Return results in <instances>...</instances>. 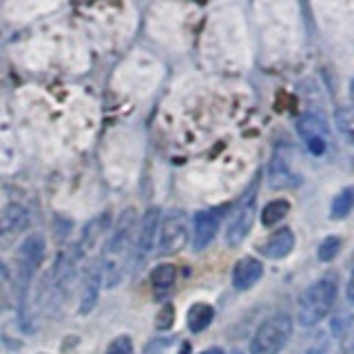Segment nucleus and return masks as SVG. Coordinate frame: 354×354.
I'll list each match as a JSON object with an SVG mask.
<instances>
[{"label": "nucleus", "instance_id": "15", "mask_svg": "<svg viewBox=\"0 0 354 354\" xmlns=\"http://www.w3.org/2000/svg\"><path fill=\"white\" fill-rule=\"evenodd\" d=\"M354 210V186L343 188V191L332 199L330 217L332 219H346Z\"/></svg>", "mask_w": 354, "mask_h": 354}, {"label": "nucleus", "instance_id": "5", "mask_svg": "<svg viewBox=\"0 0 354 354\" xmlns=\"http://www.w3.org/2000/svg\"><path fill=\"white\" fill-rule=\"evenodd\" d=\"M257 195H254V184L252 188L246 193V197L241 199V204L237 206L235 215H232L230 224H228V230H226V243L230 248L239 246V243L248 237V232L254 224V213H257Z\"/></svg>", "mask_w": 354, "mask_h": 354}, {"label": "nucleus", "instance_id": "16", "mask_svg": "<svg viewBox=\"0 0 354 354\" xmlns=\"http://www.w3.org/2000/svg\"><path fill=\"white\" fill-rule=\"evenodd\" d=\"M177 279V270L173 263H160L158 268L151 272V283L158 292H166L171 290L173 283Z\"/></svg>", "mask_w": 354, "mask_h": 354}, {"label": "nucleus", "instance_id": "1", "mask_svg": "<svg viewBox=\"0 0 354 354\" xmlns=\"http://www.w3.org/2000/svg\"><path fill=\"white\" fill-rule=\"evenodd\" d=\"M133 243H136V208L129 206L124 213L118 217V226L113 230L106 252H104V268L102 279L109 288L122 283L133 257Z\"/></svg>", "mask_w": 354, "mask_h": 354}, {"label": "nucleus", "instance_id": "27", "mask_svg": "<svg viewBox=\"0 0 354 354\" xmlns=\"http://www.w3.org/2000/svg\"><path fill=\"white\" fill-rule=\"evenodd\" d=\"M5 272V266H3V261H0V274H3Z\"/></svg>", "mask_w": 354, "mask_h": 354}, {"label": "nucleus", "instance_id": "24", "mask_svg": "<svg viewBox=\"0 0 354 354\" xmlns=\"http://www.w3.org/2000/svg\"><path fill=\"white\" fill-rule=\"evenodd\" d=\"M204 354H226L224 350H219V348H210V350H206Z\"/></svg>", "mask_w": 354, "mask_h": 354}, {"label": "nucleus", "instance_id": "20", "mask_svg": "<svg viewBox=\"0 0 354 354\" xmlns=\"http://www.w3.org/2000/svg\"><path fill=\"white\" fill-rule=\"evenodd\" d=\"M341 248V239L339 237H326L324 241L319 243V250H317V257L321 261H332L337 257V252Z\"/></svg>", "mask_w": 354, "mask_h": 354}, {"label": "nucleus", "instance_id": "7", "mask_svg": "<svg viewBox=\"0 0 354 354\" xmlns=\"http://www.w3.org/2000/svg\"><path fill=\"white\" fill-rule=\"evenodd\" d=\"M158 230H160V208L155 206L144 213L140 226H138L136 243H133V259H136V263H142L151 254Z\"/></svg>", "mask_w": 354, "mask_h": 354}, {"label": "nucleus", "instance_id": "8", "mask_svg": "<svg viewBox=\"0 0 354 354\" xmlns=\"http://www.w3.org/2000/svg\"><path fill=\"white\" fill-rule=\"evenodd\" d=\"M219 230V213L215 210H199L193 224V246L195 250H204L215 239Z\"/></svg>", "mask_w": 354, "mask_h": 354}, {"label": "nucleus", "instance_id": "22", "mask_svg": "<svg viewBox=\"0 0 354 354\" xmlns=\"http://www.w3.org/2000/svg\"><path fill=\"white\" fill-rule=\"evenodd\" d=\"M106 354H133V343L127 335L118 337L115 341H111V346L106 348Z\"/></svg>", "mask_w": 354, "mask_h": 354}, {"label": "nucleus", "instance_id": "4", "mask_svg": "<svg viewBox=\"0 0 354 354\" xmlns=\"http://www.w3.org/2000/svg\"><path fill=\"white\" fill-rule=\"evenodd\" d=\"M160 243H158V252L160 254H175L180 252L186 241H188V224H186V215L182 210H173L164 219H160Z\"/></svg>", "mask_w": 354, "mask_h": 354}, {"label": "nucleus", "instance_id": "6", "mask_svg": "<svg viewBox=\"0 0 354 354\" xmlns=\"http://www.w3.org/2000/svg\"><path fill=\"white\" fill-rule=\"evenodd\" d=\"M44 254V241L40 235H29L20 243L18 254H16V274H18V286L20 290H25L29 286L33 272H36L38 263Z\"/></svg>", "mask_w": 354, "mask_h": 354}, {"label": "nucleus", "instance_id": "14", "mask_svg": "<svg viewBox=\"0 0 354 354\" xmlns=\"http://www.w3.org/2000/svg\"><path fill=\"white\" fill-rule=\"evenodd\" d=\"M213 319H215L213 306L195 304V306H191V310H188L186 324H188V330H191V332H204L210 324H213Z\"/></svg>", "mask_w": 354, "mask_h": 354}, {"label": "nucleus", "instance_id": "10", "mask_svg": "<svg viewBox=\"0 0 354 354\" xmlns=\"http://www.w3.org/2000/svg\"><path fill=\"white\" fill-rule=\"evenodd\" d=\"M295 248V232L290 228H279L261 243V254L268 259H283Z\"/></svg>", "mask_w": 354, "mask_h": 354}, {"label": "nucleus", "instance_id": "2", "mask_svg": "<svg viewBox=\"0 0 354 354\" xmlns=\"http://www.w3.org/2000/svg\"><path fill=\"white\" fill-rule=\"evenodd\" d=\"M337 295H339V286H337V277H324V279L315 281L308 290L299 299V324L304 328H313L319 321H324L332 308L337 304Z\"/></svg>", "mask_w": 354, "mask_h": 354}, {"label": "nucleus", "instance_id": "3", "mask_svg": "<svg viewBox=\"0 0 354 354\" xmlns=\"http://www.w3.org/2000/svg\"><path fill=\"white\" fill-rule=\"evenodd\" d=\"M292 335V319L288 315H274L257 328L250 341V354H279Z\"/></svg>", "mask_w": 354, "mask_h": 354}, {"label": "nucleus", "instance_id": "9", "mask_svg": "<svg viewBox=\"0 0 354 354\" xmlns=\"http://www.w3.org/2000/svg\"><path fill=\"white\" fill-rule=\"evenodd\" d=\"M100 283H102V270L97 266H88L82 279V292H80V315H91L93 308L100 301Z\"/></svg>", "mask_w": 354, "mask_h": 354}, {"label": "nucleus", "instance_id": "25", "mask_svg": "<svg viewBox=\"0 0 354 354\" xmlns=\"http://www.w3.org/2000/svg\"><path fill=\"white\" fill-rule=\"evenodd\" d=\"M180 354H191V346H188V343H184L182 350H180Z\"/></svg>", "mask_w": 354, "mask_h": 354}, {"label": "nucleus", "instance_id": "11", "mask_svg": "<svg viewBox=\"0 0 354 354\" xmlns=\"http://www.w3.org/2000/svg\"><path fill=\"white\" fill-rule=\"evenodd\" d=\"M263 274V266L254 257H243L235 263V270H232V286L237 290H248L254 283L261 279Z\"/></svg>", "mask_w": 354, "mask_h": 354}, {"label": "nucleus", "instance_id": "17", "mask_svg": "<svg viewBox=\"0 0 354 354\" xmlns=\"http://www.w3.org/2000/svg\"><path fill=\"white\" fill-rule=\"evenodd\" d=\"M288 213H290V204H288L286 199H274V202L266 204L263 213H261V224L270 228L274 224H279Z\"/></svg>", "mask_w": 354, "mask_h": 354}, {"label": "nucleus", "instance_id": "12", "mask_svg": "<svg viewBox=\"0 0 354 354\" xmlns=\"http://www.w3.org/2000/svg\"><path fill=\"white\" fill-rule=\"evenodd\" d=\"M268 182L272 188H290L299 184V177L290 171L288 166V160L281 158V153L277 151L274 158L270 162V169H268Z\"/></svg>", "mask_w": 354, "mask_h": 354}, {"label": "nucleus", "instance_id": "21", "mask_svg": "<svg viewBox=\"0 0 354 354\" xmlns=\"http://www.w3.org/2000/svg\"><path fill=\"white\" fill-rule=\"evenodd\" d=\"M173 324H175V308H173V304H164L162 310L158 313V317H155V328L171 330Z\"/></svg>", "mask_w": 354, "mask_h": 354}, {"label": "nucleus", "instance_id": "26", "mask_svg": "<svg viewBox=\"0 0 354 354\" xmlns=\"http://www.w3.org/2000/svg\"><path fill=\"white\" fill-rule=\"evenodd\" d=\"M350 97H352V102H354V77H352V82H350Z\"/></svg>", "mask_w": 354, "mask_h": 354}, {"label": "nucleus", "instance_id": "13", "mask_svg": "<svg viewBox=\"0 0 354 354\" xmlns=\"http://www.w3.org/2000/svg\"><path fill=\"white\" fill-rule=\"evenodd\" d=\"M297 133L306 142L308 140H328V124L321 115L306 113L297 120Z\"/></svg>", "mask_w": 354, "mask_h": 354}, {"label": "nucleus", "instance_id": "18", "mask_svg": "<svg viewBox=\"0 0 354 354\" xmlns=\"http://www.w3.org/2000/svg\"><path fill=\"white\" fill-rule=\"evenodd\" d=\"M337 129L341 131V136L354 147V104L341 106L337 111Z\"/></svg>", "mask_w": 354, "mask_h": 354}, {"label": "nucleus", "instance_id": "23", "mask_svg": "<svg viewBox=\"0 0 354 354\" xmlns=\"http://www.w3.org/2000/svg\"><path fill=\"white\" fill-rule=\"evenodd\" d=\"M348 299L354 304V270L350 274V281H348Z\"/></svg>", "mask_w": 354, "mask_h": 354}, {"label": "nucleus", "instance_id": "19", "mask_svg": "<svg viewBox=\"0 0 354 354\" xmlns=\"http://www.w3.org/2000/svg\"><path fill=\"white\" fill-rule=\"evenodd\" d=\"M27 221V215L25 210H22L20 206H7L5 213H3V224H0V232H7V230H16L20 228L22 224Z\"/></svg>", "mask_w": 354, "mask_h": 354}]
</instances>
